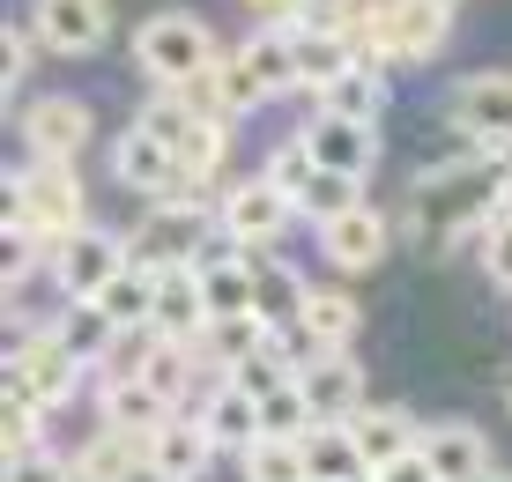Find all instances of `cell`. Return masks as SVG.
Listing matches in <instances>:
<instances>
[{"instance_id":"7c38bea8","label":"cell","mask_w":512,"mask_h":482,"mask_svg":"<svg viewBox=\"0 0 512 482\" xmlns=\"http://www.w3.org/2000/svg\"><path fill=\"white\" fill-rule=\"evenodd\" d=\"M305 149H312V164H320V171H342V178H372V164H379L372 119H334V112H320L305 127Z\"/></svg>"},{"instance_id":"8d00e7d4","label":"cell","mask_w":512,"mask_h":482,"mask_svg":"<svg viewBox=\"0 0 512 482\" xmlns=\"http://www.w3.org/2000/svg\"><path fill=\"white\" fill-rule=\"evenodd\" d=\"M268 178H275L282 193H290V201L312 186V178H320V164H312V149H305V134H297V141H282V149L268 156Z\"/></svg>"},{"instance_id":"b9f144b4","label":"cell","mask_w":512,"mask_h":482,"mask_svg":"<svg viewBox=\"0 0 512 482\" xmlns=\"http://www.w3.org/2000/svg\"><path fill=\"white\" fill-rule=\"evenodd\" d=\"M245 8H253L260 23H297V8H305V0H245Z\"/></svg>"},{"instance_id":"e0dca14e","label":"cell","mask_w":512,"mask_h":482,"mask_svg":"<svg viewBox=\"0 0 512 482\" xmlns=\"http://www.w3.org/2000/svg\"><path fill=\"white\" fill-rule=\"evenodd\" d=\"M320 253L342 267V275H364V267H379L386 260V216L379 208H342V216H327L320 223Z\"/></svg>"},{"instance_id":"60d3db41","label":"cell","mask_w":512,"mask_h":482,"mask_svg":"<svg viewBox=\"0 0 512 482\" xmlns=\"http://www.w3.org/2000/svg\"><path fill=\"white\" fill-rule=\"evenodd\" d=\"M379 482H438V468H431V460H423V445H416V453L386 460V468H379Z\"/></svg>"},{"instance_id":"ee69618b","label":"cell","mask_w":512,"mask_h":482,"mask_svg":"<svg viewBox=\"0 0 512 482\" xmlns=\"http://www.w3.org/2000/svg\"><path fill=\"white\" fill-rule=\"evenodd\" d=\"M505 408H512V379H505Z\"/></svg>"},{"instance_id":"ac0fdd59","label":"cell","mask_w":512,"mask_h":482,"mask_svg":"<svg viewBox=\"0 0 512 482\" xmlns=\"http://www.w3.org/2000/svg\"><path fill=\"white\" fill-rule=\"evenodd\" d=\"M423 460L438 468V482H490V438L475 423H431Z\"/></svg>"},{"instance_id":"4fadbf2b","label":"cell","mask_w":512,"mask_h":482,"mask_svg":"<svg viewBox=\"0 0 512 482\" xmlns=\"http://www.w3.org/2000/svg\"><path fill=\"white\" fill-rule=\"evenodd\" d=\"M245 260H253V312L268 334H297V319H305V275L297 267H282L275 253H260V245H245Z\"/></svg>"},{"instance_id":"4316f807","label":"cell","mask_w":512,"mask_h":482,"mask_svg":"<svg viewBox=\"0 0 512 482\" xmlns=\"http://www.w3.org/2000/svg\"><path fill=\"white\" fill-rule=\"evenodd\" d=\"M238 60L253 67V82L268 89V97L297 89V38H290V23H268V30H253V38L238 45Z\"/></svg>"},{"instance_id":"484cf974","label":"cell","mask_w":512,"mask_h":482,"mask_svg":"<svg viewBox=\"0 0 512 482\" xmlns=\"http://www.w3.org/2000/svg\"><path fill=\"white\" fill-rule=\"evenodd\" d=\"M305 468L312 482H357V475H372V460L357 453V438H349V423H312L305 438Z\"/></svg>"},{"instance_id":"f1b7e54d","label":"cell","mask_w":512,"mask_h":482,"mask_svg":"<svg viewBox=\"0 0 512 482\" xmlns=\"http://www.w3.org/2000/svg\"><path fill=\"white\" fill-rule=\"evenodd\" d=\"M179 193H193V186H208L216 178V164H223V112H193V127L179 134Z\"/></svg>"},{"instance_id":"5b68a950","label":"cell","mask_w":512,"mask_h":482,"mask_svg":"<svg viewBox=\"0 0 512 482\" xmlns=\"http://www.w3.org/2000/svg\"><path fill=\"white\" fill-rule=\"evenodd\" d=\"M127 260H134V245H127V238H112V230H90V223H82L75 238L52 245V260H45V267H52V290H60V297H97Z\"/></svg>"},{"instance_id":"603a6c76","label":"cell","mask_w":512,"mask_h":482,"mask_svg":"<svg viewBox=\"0 0 512 482\" xmlns=\"http://www.w3.org/2000/svg\"><path fill=\"white\" fill-rule=\"evenodd\" d=\"M357 327H364V305L349 290H312L305 319H297V342H305V349H349Z\"/></svg>"},{"instance_id":"1f68e13d","label":"cell","mask_w":512,"mask_h":482,"mask_svg":"<svg viewBox=\"0 0 512 482\" xmlns=\"http://www.w3.org/2000/svg\"><path fill=\"white\" fill-rule=\"evenodd\" d=\"M238 468H245V482H312L305 445H297V438H253L238 453Z\"/></svg>"},{"instance_id":"44dd1931","label":"cell","mask_w":512,"mask_h":482,"mask_svg":"<svg viewBox=\"0 0 512 482\" xmlns=\"http://www.w3.org/2000/svg\"><path fill=\"white\" fill-rule=\"evenodd\" d=\"M290 38H297V89H312V97H320L334 75H349V67L364 60L349 30H297L290 23Z\"/></svg>"},{"instance_id":"d590c367","label":"cell","mask_w":512,"mask_h":482,"mask_svg":"<svg viewBox=\"0 0 512 482\" xmlns=\"http://www.w3.org/2000/svg\"><path fill=\"white\" fill-rule=\"evenodd\" d=\"M216 104H223V112H253V104H268V89L253 82V67H245L238 52L216 60Z\"/></svg>"},{"instance_id":"d6a6232c","label":"cell","mask_w":512,"mask_h":482,"mask_svg":"<svg viewBox=\"0 0 512 482\" xmlns=\"http://www.w3.org/2000/svg\"><path fill=\"white\" fill-rule=\"evenodd\" d=\"M312 423H320V416H312V401H305V386H297V379L282 386V394L260 401V438H305Z\"/></svg>"},{"instance_id":"2e32d148","label":"cell","mask_w":512,"mask_h":482,"mask_svg":"<svg viewBox=\"0 0 512 482\" xmlns=\"http://www.w3.org/2000/svg\"><path fill=\"white\" fill-rule=\"evenodd\" d=\"M112 171H119V186L149 193V201H179V156H171L149 127H127V134H119Z\"/></svg>"},{"instance_id":"ba28073f","label":"cell","mask_w":512,"mask_h":482,"mask_svg":"<svg viewBox=\"0 0 512 482\" xmlns=\"http://www.w3.org/2000/svg\"><path fill=\"white\" fill-rule=\"evenodd\" d=\"M297 386H305V401H312L320 423H349L364 408V364H349L342 349H312L305 364H297Z\"/></svg>"},{"instance_id":"9a60e30c","label":"cell","mask_w":512,"mask_h":482,"mask_svg":"<svg viewBox=\"0 0 512 482\" xmlns=\"http://www.w3.org/2000/svg\"><path fill=\"white\" fill-rule=\"evenodd\" d=\"M23 141H30V156L75 164V149L90 141V104H82V97H38L23 112Z\"/></svg>"},{"instance_id":"9c48e42d","label":"cell","mask_w":512,"mask_h":482,"mask_svg":"<svg viewBox=\"0 0 512 482\" xmlns=\"http://www.w3.org/2000/svg\"><path fill=\"white\" fill-rule=\"evenodd\" d=\"M453 127L505 156L512 149V75H468L453 89Z\"/></svg>"},{"instance_id":"8fae6325","label":"cell","mask_w":512,"mask_h":482,"mask_svg":"<svg viewBox=\"0 0 512 482\" xmlns=\"http://www.w3.org/2000/svg\"><path fill=\"white\" fill-rule=\"evenodd\" d=\"M30 30H38L45 52H97L112 38V8H104V0H38V8H30Z\"/></svg>"},{"instance_id":"f546056e","label":"cell","mask_w":512,"mask_h":482,"mask_svg":"<svg viewBox=\"0 0 512 482\" xmlns=\"http://www.w3.org/2000/svg\"><path fill=\"white\" fill-rule=\"evenodd\" d=\"M52 334L67 342V356H75V364H104V356H112V342H119V327L90 305V297H67V312H60V327H52Z\"/></svg>"},{"instance_id":"277c9868","label":"cell","mask_w":512,"mask_h":482,"mask_svg":"<svg viewBox=\"0 0 512 482\" xmlns=\"http://www.w3.org/2000/svg\"><path fill=\"white\" fill-rule=\"evenodd\" d=\"M75 379H82V364L67 356V342L52 327H38V334H23L15 342V356H8V401L15 408H67L75 401Z\"/></svg>"},{"instance_id":"8992f818","label":"cell","mask_w":512,"mask_h":482,"mask_svg":"<svg viewBox=\"0 0 512 482\" xmlns=\"http://www.w3.org/2000/svg\"><path fill=\"white\" fill-rule=\"evenodd\" d=\"M208 245V208L193 201V193H179V201H156L149 223L134 230V260L141 267H179Z\"/></svg>"},{"instance_id":"5bb4252c","label":"cell","mask_w":512,"mask_h":482,"mask_svg":"<svg viewBox=\"0 0 512 482\" xmlns=\"http://www.w3.org/2000/svg\"><path fill=\"white\" fill-rule=\"evenodd\" d=\"M208 460H216V438H208L201 416H171L149 438V482H201Z\"/></svg>"},{"instance_id":"e575fe53","label":"cell","mask_w":512,"mask_h":482,"mask_svg":"<svg viewBox=\"0 0 512 482\" xmlns=\"http://www.w3.org/2000/svg\"><path fill=\"white\" fill-rule=\"evenodd\" d=\"M297 208H305L312 223H327V216H342V208H357V178H342V171H320L305 193H297Z\"/></svg>"},{"instance_id":"f35d334b","label":"cell","mask_w":512,"mask_h":482,"mask_svg":"<svg viewBox=\"0 0 512 482\" xmlns=\"http://www.w3.org/2000/svg\"><path fill=\"white\" fill-rule=\"evenodd\" d=\"M30 38L38 30H0V89H15L30 75Z\"/></svg>"},{"instance_id":"3957f363","label":"cell","mask_w":512,"mask_h":482,"mask_svg":"<svg viewBox=\"0 0 512 482\" xmlns=\"http://www.w3.org/2000/svg\"><path fill=\"white\" fill-rule=\"evenodd\" d=\"M134 60H141L149 82L186 89V82H201L208 67H216V38H208V23H193V15H149V23L134 30Z\"/></svg>"},{"instance_id":"7dc6e473","label":"cell","mask_w":512,"mask_h":482,"mask_svg":"<svg viewBox=\"0 0 512 482\" xmlns=\"http://www.w3.org/2000/svg\"><path fill=\"white\" fill-rule=\"evenodd\" d=\"M490 482H512V475H490Z\"/></svg>"},{"instance_id":"4dcf8cb0","label":"cell","mask_w":512,"mask_h":482,"mask_svg":"<svg viewBox=\"0 0 512 482\" xmlns=\"http://www.w3.org/2000/svg\"><path fill=\"white\" fill-rule=\"evenodd\" d=\"M201 297H208V319H238L253 312V260L231 253V260H208L201 267ZM260 319V312H253Z\"/></svg>"},{"instance_id":"cb8c5ba5","label":"cell","mask_w":512,"mask_h":482,"mask_svg":"<svg viewBox=\"0 0 512 482\" xmlns=\"http://www.w3.org/2000/svg\"><path fill=\"white\" fill-rule=\"evenodd\" d=\"M193 416L208 423V438H216V453H223V445H231V453H245V445L260 438V401H253V394H238L231 379H216V394H208L201 408H193Z\"/></svg>"},{"instance_id":"6da1fadb","label":"cell","mask_w":512,"mask_h":482,"mask_svg":"<svg viewBox=\"0 0 512 482\" xmlns=\"http://www.w3.org/2000/svg\"><path fill=\"white\" fill-rule=\"evenodd\" d=\"M498 216H512V178L498 164V149L453 156V164L423 171L409 193V230L423 253H453V238H483Z\"/></svg>"},{"instance_id":"52a82bcc","label":"cell","mask_w":512,"mask_h":482,"mask_svg":"<svg viewBox=\"0 0 512 482\" xmlns=\"http://www.w3.org/2000/svg\"><path fill=\"white\" fill-rule=\"evenodd\" d=\"M290 216H297V201L275 186L268 171L245 178V186H231V193H223V208H216V223L231 230V245H275Z\"/></svg>"},{"instance_id":"ffe728a7","label":"cell","mask_w":512,"mask_h":482,"mask_svg":"<svg viewBox=\"0 0 512 482\" xmlns=\"http://www.w3.org/2000/svg\"><path fill=\"white\" fill-rule=\"evenodd\" d=\"M349 438H357V453L372 460V475L386 468V460H401V453H416V445H423L409 408H372V401L349 416Z\"/></svg>"},{"instance_id":"f6af8a7d","label":"cell","mask_w":512,"mask_h":482,"mask_svg":"<svg viewBox=\"0 0 512 482\" xmlns=\"http://www.w3.org/2000/svg\"><path fill=\"white\" fill-rule=\"evenodd\" d=\"M438 8H461V0H438Z\"/></svg>"},{"instance_id":"30bf717a","label":"cell","mask_w":512,"mask_h":482,"mask_svg":"<svg viewBox=\"0 0 512 482\" xmlns=\"http://www.w3.org/2000/svg\"><path fill=\"white\" fill-rule=\"evenodd\" d=\"M149 327L164 342H193L208 327V297H201V260H179V267H156V305H149Z\"/></svg>"},{"instance_id":"d6986e66","label":"cell","mask_w":512,"mask_h":482,"mask_svg":"<svg viewBox=\"0 0 512 482\" xmlns=\"http://www.w3.org/2000/svg\"><path fill=\"white\" fill-rule=\"evenodd\" d=\"M171 416H179V401H164L149 379H104V423H112V431L156 438Z\"/></svg>"},{"instance_id":"d4e9b609","label":"cell","mask_w":512,"mask_h":482,"mask_svg":"<svg viewBox=\"0 0 512 482\" xmlns=\"http://www.w3.org/2000/svg\"><path fill=\"white\" fill-rule=\"evenodd\" d=\"M90 305L112 319L119 334H134V327H149V305H156V267H141V260H127L119 267L112 282H104V290L90 297Z\"/></svg>"},{"instance_id":"836d02e7","label":"cell","mask_w":512,"mask_h":482,"mask_svg":"<svg viewBox=\"0 0 512 482\" xmlns=\"http://www.w3.org/2000/svg\"><path fill=\"white\" fill-rule=\"evenodd\" d=\"M141 379H149L164 401H179L186 386H193V342H156L149 364H141Z\"/></svg>"},{"instance_id":"74e56055","label":"cell","mask_w":512,"mask_h":482,"mask_svg":"<svg viewBox=\"0 0 512 482\" xmlns=\"http://www.w3.org/2000/svg\"><path fill=\"white\" fill-rule=\"evenodd\" d=\"M483 275L498 282V290H512V216H498L483 230Z\"/></svg>"},{"instance_id":"ab89813d","label":"cell","mask_w":512,"mask_h":482,"mask_svg":"<svg viewBox=\"0 0 512 482\" xmlns=\"http://www.w3.org/2000/svg\"><path fill=\"white\" fill-rule=\"evenodd\" d=\"M8 482H75V468L52 460V453H15L8 460Z\"/></svg>"},{"instance_id":"bcb514c9","label":"cell","mask_w":512,"mask_h":482,"mask_svg":"<svg viewBox=\"0 0 512 482\" xmlns=\"http://www.w3.org/2000/svg\"><path fill=\"white\" fill-rule=\"evenodd\" d=\"M357 482H379V475H357Z\"/></svg>"},{"instance_id":"7bdbcfd3","label":"cell","mask_w":512,"mask_h":482,"mask_svg":"<svg viewBox=\"0 0 512 482\" xmlns=\"http://www.w3.org/2000/svg\"><path fill=\"white\" fill-rule=\"evenodd\" d=\"M342 8H349V15H357V8H364V0H342Z\"/></svg>"},{"instance_id":"7a4b0ae2","label":"cell","mask_w":512,"mask_h":482,"mask_svg":"<svg viewBox=\"0 0 512 482\" xmlns=\"http://www.w3.org/2000/svg\"><path fill=\"white\" fill-rule=\"evenodd\" d=\"M8 230H30V238L60 245L82 230V178L75 164H52V156H30V171L15 178L8 193Z\"/></svg>"},{"instance_id":"83f0119b","label":"cell","mask_w":512,"mask_h":482,"mask_svg":"<svg viewBox=\"0 0 512 482\" xmlns=\"http://www.w3.org/2000/svg\"><path fill=\"white\" fill-rule=\"evenodd\" d=\"M320 112H334V119H379L386 112V67L379 60H357L349 75H334L320 89Z\"/></svg>"},{"instance_id":"7402d4cb","label":"cell","mask_w":512,"mask_h":482,"mask_svg":"<svg viewBox=\"0 0 512 482\" xmlns=\"http://www.w3.org/2000/svg\"><path fill=\"white\" fill-rule=\"evenodd\" d=\"M134 468H149V438L112 431V423L75 453V482H134Z\"/></svg>"}]
</instances>
